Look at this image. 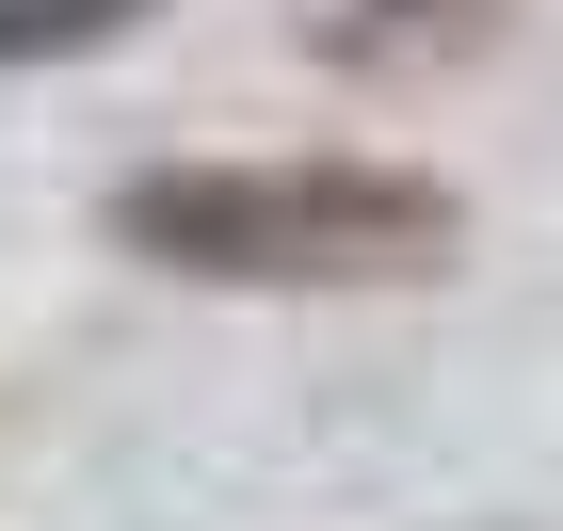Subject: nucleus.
I'll use <instances>...</instances> for the list:
<instances>
[{
  "instance_id": "nucleus-3",
  "label": "nucleus",
  "mask_w": 563,
  "mask_h": 531,
  "mask_svg": "<svg viewBox=\"0 0 563 531\" xmlns=\"http://www.w3.org/2000/svg\"><path fill=\"white\" fill-rule=\"evenodd\" d=\"M145 0H0V65H33V48H97V33H130Z\"/></svg>"
},
{
  "instance_id": "nucleus-1",
  "label": "nucleus",
  "mask_w": 563,
  "mask_h": 531,
  "mask_svg": "<svg viewBox=\"0 0 563 531\" xmlns=\"http://www.w3.org/2000/svg\"><path fill=\"white\" fill-rule=\"evenodd\" d=\"M97 225L194 290H402V274H451L467 242V210L387 162H162L113 177Z\"/></svg>"
},
{
  "instance_id": "nucleus-2",
  "label": "nucleus",
  "mask_w": 563,
  "mask_h": 531,
  "mask_svg": "<svg viewBox=\"0 0 563 531\" xmlns=\"http://www.w3.org/2000/svg\"><path fill=\"white\" fill-rule=\"evenodd\" d=\"M290 33L322 65H371V81H419V65H467L499 33V0H290Z\"/></svg>"
}]
</instances>
